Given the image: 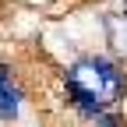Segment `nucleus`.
<instances>
[{"label": "nucleus", "mask_w": 127, "mask_h": 127, "mask_svg": "<svg viewBox=\"0 0 127 127\" xmlns=\"http://www.w3.org/2000/svg\"><path fill=\"white\" fill-rule=\"evenodd\" d=\"M64 88H67V102L78 109V113H99V109H109L124 99L127 92V74L117 60L99 57V53H88V57H78L67 74H64Z\"/></svg>", "instance_id": "1"}, {"label": "nucleus", "mask_w": 127, "mask_h": 127, "mask_svg": "<svg viewBox=\"0 0 127 127\" xmlns=\"http://www.w3.org/2000/svg\"><path fill=\"white\" fill-rule=\"evenodd\" d=\"M21 113V88L7 64H0V120H14Z\"/></svg>", "instance_id": "2"}, {"label": "nucleus", "mask_w": 127, "mask_h": 127, "mask_svg": "<svg viewBox=\"0 0 127 127\" xmlns=\"http://www.w3.org/2000/svg\"><path fill=\"white\" fill-rule=\"evenodd\" d=\"M106 28H109V42L124 53V50H127V18H109Z\"/></svg>", "instance_id": "3"}]
</instances>
